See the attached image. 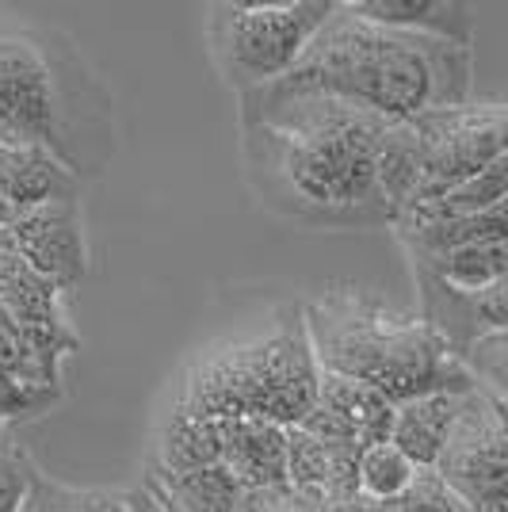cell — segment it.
I'll return each mask as SVG.
<instances>
[{
    "mask_svg": "<svg viewBox=\"0 0 508 512\" xmlns=\"http://www.w3.org/2000/svg\"><path fill=\"white\" fill-rule=\"evenodd\" d=\"M402 119L264 85L237 96L241 165L264 211L310 230H382L394 207L382 192V157Z\"/></svg>",
    "mask_w": 508,
    "mask_h": 512,
    "instance_id": "6da1fadb",
    "label": "cell"
},
{
    "mask_svg": "<svg viewBox=\"0 0 508 512\" xmlns=\"http://www.w3.org/2000/svg\"><path fill=\"white\" fill-rule=\"evenodd\" d=\"M276 85L337 96L382 119H413L474 100V50L379 27L352 16L337 0L295 69Z\"/></svg>",
    "mask_w": 508,
    "mask_h": 512,
    "instance_id": "7a4b0ae2",
    "label": "cell"
},
{
    "mask_svg": "<svg viewBox=\"0 0 508 512\" xmlns=\"http://www.w3.org/2000/svg\"><path fill=\"white\" fill-rule=\"evenodd\" d=\"M0 146L54 153L81 184L115 157V100L50 23L0 20Z\"/></svg>",
    "mask_w": 508,
    "mask_h": 512,
    "instance_id": "3957f363",
    "label": "cell"
},
{
    "mask_svg": "<svg viewBox=\"0 0 508 512\" xmlns=\"http://www.w3.org/2000/svg\"><path fill=\"white\" fill-rule=\"evenodd\" d=\"M302 321L318 371L371 386L394 409L436 390H478L455 352L417 314L367 291L329 287L302 306Z\"/></svg>",
    "mask_w": 508,
    "mask_h": 512,
    "instance_id": "277c9868",
    "label": "cell"
},
{
    "mask_svg": "<svg viewBox=\"0 0 508 512\" xmlns=\"http://www.w3.org/2000/svg\"><path fill=\"white\" fill-rule=\"evenodd\" d=\"M314 398L318 360L302 306H279L264 329L203 348L188 363L169 409L203 421H272L291 428L310 413Z\"/></svg>",
    "mask_w": 508,
    "mask_h": 512,
    "instance_id": "5b68a950",
    "label": "cell"
},
{
    "mask_svg": "<svg viewBox=\"0 0 508 512\" xmlns=\"http://www.w3.org/2000/svg\"><path fill=\"white\" fill-rule=\"evenodd\" d=\"M337 0H218L207 8V46L222 81L241 96L287 77Z\"/></svg>",
    "mask_w": 508,
    "mask_h": 512,
    "instance_id": "8992f818",
    "label": "cell"
},
{
    "mask_svg": "<svg viewBox=\"0 0 508 512\" xmlns=\"http://www.w3.org/2000/svg\"><path fill=\"white\" fill-rule=\"evenodd\" d=\"M405 123L413 130V153H417L413 203L451 192L463 180L489 169L497 157H508L505 100H466L413 115Z\"/></svg>",
    "mask_w": 508,
    "mask_h": 512,
    "instance_id": "52a82bcc",
    "label": "cell"
},
{
    "mask_svg": "<svg viewBox=\"0 0 508 512\" xmlns=\"http://www.w3.org/2000/svg\"><path fill=\"white\" fill-rule=\"evenodd\" d=\"M432 470L466 512H508L505 398L470 390Z\"/></svg>",
    "mask_w": 508,
    "mask_h": 512,
    "instance_id": "ba28073f",
    "label": "cell"
},
{
    "mask_svg": "<svg viewBox=\"0 0 508 512\" xmlns=\"http://www.w3.org/2000/svg\"><path fill=\"white\" fill-rule=\"evenodd\" d=\"M16 253L35 276L50 279L62 295L81 287L88 276V241L81 203H46L20 211L8 222Z\"/></svg>",
    "mask_w": 508,
    "mask_h": 512,
    "instance_id": "9c48e42d",
    "label": "cell"
},
{
    "mask_svg": "<svg viewBox=\"0 0 508 512\" xmlns=\"http://www.w3.org/2000/svg\"><path fill=\"white\" fill-rule=\"evenodd\" d=\"M413 283L421 291L417 318L455 352V360L478 337L508 329V279L489 283L482 291H459V287H447L444 279L428 276L424 268H413Z\"/></svg>",
    "mask_w": 508,
    "mask_h": 512,
    "instance_id": "30bf717a",
    "label": "cell"
},
{
    "mask_svg": "<svg viewBox=\"0 0 508 512\" xmlns=\"http://www.w3.org/2000/svg\"><path fill=\"white\" fill-rule=\"evenodd\" d=\"M81 180L39 146H0V199L12 211L46 203H81Z\"/></svg>",
    "mask_w": 508,
    "mask_h": 512,
    "instance_id": "8fae6325",
    "label": "cell"
},
{
    "mask_svg": "<svg viewBox=\"0 0 508 512\" xmlns=\"http://www.w3.org/2000/svg\"><path fill=\"white\" fill-rule=\"evenodd\" d=\"M344 8L379 27L432 35V39L470 46V50L478 35V16L463 0H344Z\"/></svg>",
    "mask_w": 508,
    "mask_h": 512,
    "instance_id": "7c38bea8",
    "label": "cell"
},
{
    "mask_svg": "<svg viewBox=\"0 0 508 512\" xmlns=\"http://www.w3.org/2000/svg\"><path fill=\"white\" fill-rule=\"evenodd\" d=\"M222 432V467L245 490H276L287 486L283 470V428L272 421H218Z\"/></svg>",
    "mask_w": 508,
    "mask_h": 512,
    "instance_id": "4fadbf2b",
    "label": "cell"
},
{
    "mask_svg": "<svg viewBox=\"0 0 508 512\" xmlns=\"http://www.w3.org/2000/svg\"><path fill=\"white\" fill-rule=\"evenodd\" d=\"M466 394H470V390H466ZM466 394L436 390V394H421V398H413V402H402V406L394 409L390 444L402 451L417 470H432L447 444V432H451L459 409H463Z\"/></svg>",
    "mask_w": 508,
    "mask_h": 512,
    "instance_id": "5bb4252c",
    "label": "cell"
},
{
    "mask_svg": "<svg viewBox=\"0 0 508 512\" xmlns=\"http://www.w3.org/2000/svg\"><path fill=\"white\" fill-rule=\"evenodd\" d=\"M409 260L417 256H440L451 249H466V245H482V241H501L508 234V214L505 203L489 207L470 218H444V222H394L390 226Z\"/></svg>",
    "mask_w": 508,
    "mask_h": 512,
    "instance_id": "9a60e30c",
    "label": "cell"
},
{
    "mask_svg": "<svg viewBox=\"0 0 508 512\" xmlns=\"http://www.w3.org/2000/svg\"><path fill=\"white\" fill-rule=\"evenodd\" d=\"M508 199V157H497L489 169H482L478 176L463 180L459 188L436 195V199H421L409 203L394 222H444V218H470L482 214L489 207H501Z\"/></svg>",
    "mask_w": 508,
    "mask_h": 512,
    "instance_id": "2e32d148",
    "label": "cell"
},
{
    "mask_svg": "<svg viewBox=\"0 0 508 512\" xmlns=\"http://www.w3.org/2000/svg\"><path fill=\"white\" fill-rule=\"evenodd\" d=\"M314 402L337 409L340 417L352 425V432L363 440V448L390 440L394 406H390L382 394H375L371 386L340 379V375H329V371H318V398H314Z\"/></svg>",
    "mask_w": 508,
    "mask_h": 512,
    "instance_id": "e0dca14e",
    "label": "cell"
},
{
    "mask_svg": "<svg viewBox=\"0 0 508 512\" xmlns=\"http://www.w3.org/2000/svg\"><path fill=\"white\" fill-rule=\"evenodd\" d=\"M222 459V432L218 421H203V417H188L169 409L165 421L157 428V459L153 467L161 470H199L214 467Z\"/></svg>",
    "mask_w": 508,
    "mask_h": 512,
    "instance_id": "ac0fdd59",
    "label": "cell"
},
{
    "mask_svg": "<svg viewBox=\"0 0 508 512\" xmlns=\"http://www.w3.org/2000/svg\"><path fill=\"white\" fill-rule=\"evenodd\" d=\"M413 268H424L428 276L444 279L447 287L459 291H482L489 283L508 279V237L501 241H482V245H466L440 256H417L409 260Z\"/></svg>",
    "mask_w": 508,
    "mask_h": 512,
    "instance_id": "d6986e66",
    "label": "cell"
},
{
    "mask_svg": "<svg viewBox=\"0 0 508 512\" xmlns=\"http://www.w3.org/2000/svg\"><path fill=\"white\" fill-rule=\"evenodd\" d=\"M149 478H157L165 490H172L176 497H184L188 505H195V509L203 512H233L241 505V497H245V486L222 463L199 470H180V474L149 467Z\"/></svg>",
    "mask_w": 508,
    "mask_h": 512,
    "instance_id": "ffe728a7",
    "label": "cell"
},
{
    "mask_svg": "<svg viewBox=\"0 0 508 512\" xmlns=\"http://www.w3.org/2000/svg\"><path fill=\"white\" fill-rule=\"evenodd\" d=\"M413 474H417V467H413L390 440H386V444L363 448V455H360V493L363 497L398 501V497L409 490Z\"/></svg>",
    "mask_w": 508,
    "mask_h": 512,
    "instance_id": "44dd1931",
    "label": "cell"
},
{
    "mask_svg": "<svg viewBox=\"0 0 508 512\" xmlns=\"http://www.w3.org/2000/svg\"><path fill=\"white\" fill-rule=\"evenodd\" d=\"M283 470H287V486L306 497H318L325 493L329 482V459L325 448L310 432H302L298 425L283 428Z\"/></svg>",
    "mask_w": 508,
    "mask_h": 512,
    "instance_id": "7402d4cb",
    "label": "cell"
},
{
    "mask_svg": "<svg viewBox=\"0 0 508 512\" xmlns=\"http://www.w3.org/2000/svg\"><path fill=\"white\" fill-rule=\"evenodd\" d=\"M463 371L474 379L478 390H486L493 398H505V386H508V329L505 333H486L478 341L466 348L463 356Z\"/></svg>",
    "mask_w": 508,
    "mask_h": 512,
    "instance_id": "603a6c76",
    "label": "cell"
},
{
    "mask_svg": "<svg viewBox=\"0 0 508 512\" xmlns=\"http://www.w3.org/2000/svg\"><path fill=\"white\" fill-rule=\"evenodd\" d=\"M62 402V386H27L12 375H0V436L16 421L43 417Z\"/></svg>",
    "mask_w": 508,
    "mask_h": 512,
    "instance_id": "cb8c5ba5",
    "label": "cell"
},
{
    "mask_svg": "<svg viewBox=\"0 0 508 512\" xmlns=\"http://www.w3.org/2000/svg\"><path fill=\"white\" fill-rule=\"evenodd\" d=\"M39 467L31 463V455L4 432L0 436V512H20L27 493L35 486Z\"/></svg>",
    "mask_w": 508,
    "mask_h": 512,
    "instance_id": "d4e9b609",
    "label": "cell"
},
{
    "mask_svg": "<svg viewBox=\"0 0 508 512\" xmlns=\"http://www.w3.org/2000/svg\"><path fill=\"white\" fill-rule=\"evenodd\" d=\"M398 512H466L463 501L436 478V470H417L409 490L398 497Z\"/></svg>",
    "mask_w": 508,
    "mask_h": 512,
    "instance_id": "484cf974",
    "label": "cell"
},
{
    "mask_svg": "<svg viewBox=\"0 0 508 512\" xmlns=\"http://www.w3.org/2000/svg\"><path fill=\"white\" fill-rule=\"evenodd\" d=\"M233 512H318V497L276 486V490H245L241 505Z\"/></svg>",
    "mask_w": 508,
    "mask_h": 512,
    "instance_id": "4316f807",
    "label": "cell"
},
{
    "mask_svg": "<svg viewBox=\"0 0 508 512\" xmlns=\"http://www.w3.org/2000/svg\"><path fill=\"white\" fill-rule=\"evenodd\" d=\"M65 497H69V486L50 482L43 470H39V474H35V486H31L27 501L20 505V512H62Z\"/></svg>",
    "mask_w": 508,
    "mask_h": 512,
    "instance_id": "83f0119b",
    "label": "cell"
},
{
    "mask_svg": "<svg viewBox=\"0 0 508 512\" xmlns=\"http://www.w3.org/2000/svg\"><path fill=\"white\" fill-rule=\"evenodd\" d=\"M73 512H130L123 490H73Z\"/></svg>",
    "mask_w": 508,
    "mask_h": 512,
    "instance_id": "f1b7e54d",
    "label": "cell"
},
{
    "mask_svg": "<svg viewBox=\"0 0 508 512\" xmlns=\"http://www.w3.org/2000/svg\"><path fill=\"white\" fill-rule=\"evenodd\" d=\"M318 512H398V501H375V497L352 493V497H325L318 501Z\"/></svg>",
    "mask_w": 508,
    "mask_h": 512,
    "instance_id": "f546056e",
    "label": "cell"
},
{
    "mask_svg": "<svg viewBox=\"0 0 508 512\" xmlns=\"http://www.w3.org/2000/svg\"><path fill=\"white\" fill-rule=\"evenodd\" d=\"M142 486L153 493V501L161 505V512H203V509H195V505H188L184 497H176L172 490H165V486H161L157 478H149V474H146V482H142Z\"/></svg>",
    "mask_w": 508,
    "mask_h": 512,
    "instance_id": "4dcf8cb0",
    "label": "cell"
},
{
    "mask_svg": "<svg viewBox=\"0 0 508 512\" xmlns=\"http://www.w3.org/2000/svg\"><path fill=\"white\" fill-rule=\"evenodd\" d=\"M127 505H130V512H161V505L153 501V493H149L146 486L127 490Z\"/></svg>",
    "mask_w": 508,
    "mask_h": 512,
    "instance_id": "1f68e13d",
    "label": "cell"
},
{
    "mask_svg": "<svg viewBox=\"0 0 508 512\" xmlns=\"http://www.w3.org/2000/svg\"><path fill=\"white\" fill-rule=\"evenodd\" d=\"M12 218H16V211H12V207H8V203H4V199H0V226H8V222H12Z\"/></svg>",
    "mask_w": 508,
    "mask_h": 512,
    "instance_id": "d6a6232c",
    "label": "cell"
},
{
    "mask_svg": "<svg viewBox=\"0 0 508 512\" xmlns=\"http://www.w3.org/2000/svg\"><path fill=\"white\" fill-rule=\"evenodd\" d=\"M4 245H12V234H8V226H0V249Z\"/></svg>",
    "mask_w": 508,
    "mask_h": 512,
    "instance_id": "836d02e7",
    "label": "cell"
},
{
    "mask_svg": "<svg viewBox=\"0 0 508 512\" xmlns=\"http://www.w3.org/2000/svg\"><path fill=\"white\" fill-rule=\"evenodd\" d=\"M62 512H73V490H69V497H65V505H62Z\"/></svg>",
    "mask_w": 508,
    "mask_h": 512,
    "instance_id": "e575fe53",
    "label": "cell"
}]
</instances>
